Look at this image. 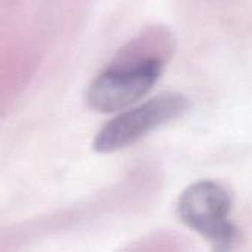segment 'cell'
Listing matches in <instances>:
<instances>
[{
  "mask_svg": "<svg viewBox=\"0 0 252 252\" xmlns=\"http://www.w3.org/2000/svg\"><path fill=\"white\" fill-rule=\"evenodd\" d=\"M233 199L226 186L201 180L188 186L177 202L180 221L204 238L213 252H233L238 227L232 220Z\"/></svg>",
  "mask_w": 252,
  "mask_h": 252,
  "instance_id": "1",
  "label": "cell"
},
{
  "mask_svg": "<svg viewBox=\"0 0 252 252\" xmlns=\"http://www.w3.org/2000/svg\"><path fill=\"white\" fill-rule=\"evenodd\" d=\"M190 103L179 93H164L131 106L109 120L96 134L93 149L102 154L124 149L151 131L177 120Z\"/></svg>",
  "mask_w": 252,
  "mask_h": 252,
  "instance_id": "2",
  "label": "cell"
},
{
  "mask_svg": "<svg viewBox=\"0 0 252 252\" xmlns=\"http://www.w3.org/2000/svg\"><path fill=\"white\" fill-rule=\"evenodd\" d=\"M162 61H131L124 59L102 72L87 92L89 105L105 114L126 111L134 106L161 75Z\"/></svg>",
  "mask_w": 252,
  "mask_h": 252,
  "instance_id": "3",
  "label": "cell"
}]
</instances>
